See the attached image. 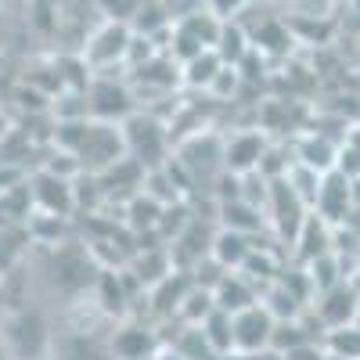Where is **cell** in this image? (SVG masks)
Masks as SVG:
<instances>
[{
	"label": "cell",
	"instance_id": "10",
	"mask_svg": "<svg viewBox=\"0 0 360 360\" xmlns=\"http://www.w3.org/2000/svg\"><path fill=\"white\" fill-rule=\"evenodd\" d=\"M263 152H266L263 134L245 130V134H238V137L227 141V148H224V166H227L231 173H238V176H242V173H252V169H259Z\"/></svg>",
	"mask_w": 360,
	"mask_h": 360
},
{
	"label": "cell",
	"instance_id": "18",
	"mask_svg": "<svg viewBox=\"0 0 360 360\" xmlns=\"http://www.w3.org/2000/svg\"><path fill=\"white\" fill-rule=\"evenodd\" d=\"M245 4H249V0H205V11H209V15H217L220 22H231Z\"/></svg>",
	"mask_w": 360,
	"mask_h": 360
},
{
	"label": "cell",
	"instance_id": "14",
	"mask_svg": "<svg viewBox=\"0 0 360 360\" xmlns=\"http://www.w3.org/2000/svg\"><path fill=\"white\" fill-rule=\"evenodd\" d=\"M198 332H202V339L209 342V349H213V353H231L234 349V324H231V314H224V310L209 314L198 324Z\"/></svg>",
	"mask_w": 360,
	"mask_h": 360
},
{
	"label": "cell",
	"instance_id": "20",
	"mask_svg": "<svg viewBox=\"0 0 360 360\" xmlns=\"http://www.w3.org/2000/svg\"><path fill=\"white\" fill-rule=\"evenodd\" d=\"M0 360H11V353H8V346H4V339H0Z\"/></svg>",
	"mask_w": 360,
	"mask_h": 360
},
{
	"label": "cell",
	"instance_id": "19",
	"mask_svg": "<svg viewBox=\"0 0 360 360\" xmlns=\"http://www.w3.org/2000/svg\"><path fill=\"white\" fill-rule=\"evenodd\" d=\"M155 360H188V356H184V353H159Z\"/></svg>",
	"mask_w": 360,
	"mask_h": 360
},
{
	"label": "cell",
	"instance_id": "8",
	"mask_svg": "<svg viewBox=\"0 0 360 360\" xmlns=\"http://www.w3.org/2000/svg\"><path fill=\"white\" fill-rule=\"evenodd\" d=\"M321 299H317V317H321V324L324 328H342V324H353L356 321V310H360V295L353 292V285H346V281H339V285H332L328 292H317Z\"/></svg>",
	"mask_w": 360,
	"mask_h": 360
},
{
	"label": "cell",
	"instance_id": "4",
	"mask_svg": "<svg viewBox=\"0 0 360 360\" xmlns=\"http://www.w3.org/2000/svg\"><path fill=\"white\" fill-rule=\"evenodd\" d=\"M119 127H123L127 159H134V162H159V155L166 152V141H169L162 123H155L152 115L134 112L127 123H119Z\"/></svg>",
	"mask_w": 360,
	"mask_h": 360
},
{
	"label": "cell",
	"instance_id": "21",
	"mask_svg": "<svg viewBox=\"0 0 360 360\" xmlns=\"http://www.w3.org/2000/svg\"><path fill=\"white\" fill-rule=\"evenodd\" d=\"M249 4H281V0H249Z\"/></svg>",
	"mask_w": 360,
	"mask_h": 360
},
{
	"label": "cell",
	"instance_id": "15",
	"mask_svg": "<svg viewBox=\"0 0 360 360\" xmlns=\"http://www.w3.org/2000/svg\"><path fill=\"white\" fill-rule=\"evenodd\" d=\"M324 353L339 356V360H360V324H342V328H328L324 335Z\"/></svg>",
	"mask_w": 360,
	"mask_h": 360
},
{
	"label": "cell",
	"instance_id": "6",
	"mask_svg": "<svg viewBox=\"0 0 360 360\" xmlns=\"http://www.w3.org/2000/svg\"><path fill=\"white\" fill-rule=\"evenodd\" d=\"M349 209H353V180L342 176L339 169L321 173V184L314 195V217H321L332 227V224H342L349 217Z\"/></svg>",
	"mask_w": 360,
	"mask_h": 360
},
{
	"label": "cell",
	"instance_id": "1",
	"mask_svg": "<svg viewBox=\"0 0 360 360\" xmlns=\"http://www.w3.org/2000/svg\"><path fill=\"white\" fill-rule=\"evenodd\" d=\"M72 159L86 169H112L127 162V144H123V127L115 123H83L76 127V141L69 144Z\"/></svg>",
	"mask_w": 360,
	"mask_h": 360
},
{
	"label": "cell",
	"instance_id": "9",
	"mask_svg": "<svg viewBox=\"0 0 360 360\" xmlns=\"http://www.w3.org/2000/svg\"><path fill=\"white\" fill-rule=\"evenodd\" d=\"M213 299H217V310H224V314H238V310L259 303L252 281L245 274H238V270H224L220 281L213 285Z\"/></svg>",
	"mask_w": 360,
	"mask_h": 360
},
{
	"label": "cell",
	"instance_id": "11",
	"mask_svg": "<svg viewBox=\"0 0 360 360\" xmlns=\"http://www.w3.org/2000/svg\"><path fill=\"white\" fill-rule=\"evenodd\" d=\"M249 252H252L249 234H242V231H227L224 227L213 238V259H217L220 270H242V263L249 259Z\"/></svg>",
	"mask_w": 360,
	"mask_h": 360
},
{
	"label": "cell",
	"instance_id": "17",
	"mask_svg": "<svg viewBox=\"0 0 360 360\" xmlns=\"http://www.w3.org/2000/svg\"><path fill=\"white\" fill-rule=\"evenodd\" d=\"M141 4H144V0H98L101 15H105L108 22H123V25H130V22L137 18Z\"/></svg>",
	"mask_w": 360,
	"mask_h": 360
},
{
	"label": "cell",
	"instance_id": "2",
	"mask_svg": "<svg viewBox=\"0 0 360 360\" xmlns=\"http://www.w3.org/2000/svg\"><path fill=\"white\" fill-rule=\"evenodd\" d=\"M130 40H134V29L123 22H105L90 44L83 47V65H90L94 72L108 76L112 65H127V54H130Z\"/></svg>",
	"mask_w": 360,
	"mask_h": 360
},
{
	"label": "cell",
	"instance_id": "16",
	"mask_svg": "<svg viewBox=\"0 0 360 360\" xmlns=\"http://www.w3.org/2000/svg\"><path fill=\"white\" fill-rule=\"evenodd\" d=\"M335 159H339V148H332L324 137H307V144L299 148V166H307L314 173L335 169Z\"/></svg>",
	"mask_w": 360,
	"mask_h": 360
},
{
	"label": "cell",
	"instance_id": "7",
	"mask_svg": "<svg viewBox=\"0 0 360 360\" xmlns=\"http://www.w3.org/2000/svg\"><path fill=\"white\" fill-rule=\"evenodd\" d=\"M29 191H33V205L40 209V213H51V217H69L72 205H76V195L69 188V180L51 173V169L37 173L33 184H29Z\"/></svg>",
	"mask_w": 360,
	"mask_h": 360
},
{
	"label": "cell",
	"instance_id": "5",
	"mask_svg": "<svg viewBox=\"0 0 360 360\" xmlns=\"http://www.w3.org/2000/svg\"><path fill=\"white\" fill-rule=\"evenodd\" d=\"M231 324H234V349L238 353H259V349H270L278 321L263 303H252L245 310L231 314Z\"/></svg>",
	"mask_w": 360,
	"mask_h": 360
},
{
	"label": "cell",
	"instance_id": "22",
	"mask_svg": "<svg viewBox=\"0 0 360 360\" xmlns=\"http://www.w3.org/2000/svg\"><path fill=\"white\" fill-rule=\"evenodd\" d=\"M0 4H4V0H0Z\"/></svg>",
	"mask_w": 360,
	"mask_h": 360
},
{
	"label": "cell",
	"instance_id": "13",
	"mask_svg": "<svg viewBox=\"0 0 360 360\" xmlns=\"http://www.w3.org/2000/svg\"><path fill=\"white\" fill-rule=\"evenodd\" d=\"M220 69H224V58L217 54V51H202V54H195L191 62H184L180 65V79H184L188 86H213V79L220 76Z\"/></svg>",
	"mask_w": 360,
	"mask_h": 360
},
{
	"label": "cell",
	"instance_id": "12",
	"mask_svg": "<svg viewBox=\"0 0 360 360\" xmlns=\"http://www.w3.org/2000/svg\"><path fill=\"white\" fill-rule=\"evenodd\" d=\"M112 349H115L119 360H144V356H152L155 339H152V332H148V328L127 324V328H119V332H115Z\"/></svg>",
	"mask_w": 360,
	"mask_h": 360
},
{
	"label": "cell",
	"instance_id": "3",
	"mask_svg": "<svg viewBox=\"0 0 360 360\" xmlns=\"http://www.w3.org/2000/svg\"><path fill=\"white\" fill-rule=\"evenodd\" d=\"M86 112L98 119V123H127L134 115V94L127 83H115L112 76H98L90 83V94H86Z\"/></svg>",
	"mask_w": 360,
	"mask_h": 360
}]
</instances>
